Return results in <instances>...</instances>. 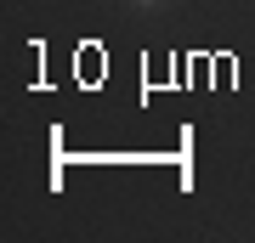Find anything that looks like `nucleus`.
<instances>
[{"label": "nucleus", "mask_w": 255, "mask_h": 243, "mask_svg": "<svg viewBox=\"0 0 255 243\" xmlns=\"http://www.w3.org/2000/svg\"><path fill=\"white\" fill-rule=\"evenodd\" d=\"M142 6H153V0H142Z\"/></svg>", "instance_id": "obj_1"}]
</instances>
